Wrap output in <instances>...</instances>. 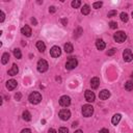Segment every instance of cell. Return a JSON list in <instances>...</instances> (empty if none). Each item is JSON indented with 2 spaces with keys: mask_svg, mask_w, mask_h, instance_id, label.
<instances>
[{
  "mask_svg": "<svg viewBox=\"0 0 133 133\" xmlns=\"http://www.w3.org/2000/svg\"><path fill=\"white\" fill-rule=\"evenodd\" d=\"M28 100H29V102H30L31 104H38V103L42 101V96H41L40 93L33 92V93H31L30 95H29Z\"/></svg>",
  "mask_w": 133,
  "mask_h": 133,
  "instance_id": "obj_1",
  "label": "cell"
},
{
  "mask_svg": "<svg viewBox=\"0 0 133 133\" xmlns=\"http://www.w3.org/2000/svg\"><path fill=\"white\" fill-rule=\"evenodd\" d=\"M113 38H114V41L117 42V43H124L127 38V36L124 31H117V32L114 33Z\"/></svg>",
  "mask_w": 133,
  "mask_h": 133,
  "instance_id": "obj_2",
  "label": "cell"
},
{
  "mask_svg": "<svg viewBox=\"0 0 133 133\" xmlns=\"http://www.w3.org/2000/svg\"><path fill=\"white\" fill-rule=\"evenodd\" d=\"M38 71L40 73H44L48 70V62L45 60V59H40L38 61Z\"/></svg>",
  "mask_w": 133,
  "mask_h": 133,
  "instance_id": "obj_3",
  "label": "cell"
},
{
  "mask_svg": "<svg viewBox=\"0 0 133 133\" xmlns=\"http://www.w3.org/2000/svg\"><path fill=\"white\" fill-rule=\"evenodd\" d=\"M93 113H94V107L92 105H88V104L83 105V107H82V114L83 115L88 117V116H92Z\"/></svg>",
  "mask_w": 133,
  "mask_h": 133,
  "instance_id": "obj_4",
  "label": "cell"
},
{
  "mask_svg": "<svg viewBox=\"0 0 133 133\" xmlns=\"http://www.w3.org/2000/svg\"><path fill=\"white\" fill-rule=\"evenodd\" d=\"M78 65V61L75 57H70L68 59V61L66 62V68L68 70H73V69H75Z\"/></svg>",
  "mask_w": 133,
  "mask_h": 133,
  "instance_id": "obj_5",
  "label": "cell"
},
{
  "mask_svg": "<svg viewBox=\"0 0 133 133\" xmlns=\"http://www.w3.org/2000/svg\"><path fill=\"white\" fill-rule=\"evenodd\" d=\"M123 58H124V60L126 62L132 61V59H133V54H132V51L130 50V49H126V50L123 52Z\"/></svg>",
  "mask_w": 133,
  "mask_h": 133,
  "instance_id": "obj_6",
  "label": "cell"
},
{
  "mask_svg": "<svg viewBox=\"0 0 133 133\" xmlns=\"http://www.w3.org/2000/svg\"><path fill=\"white\" fill-rule=\"evenodd\" d=\"M58 115H59V117L62 121H68L71 117V112L68 109H61L59 113H58Z\"/></svg>",
  "mask_w": 133,
  "mask_h": 133,
  "instance_id": "obj_7",
  "label": "cell"
},
{
  "mask_svg": "<svg viewBox=\"0 0 133 133\" xmlns=\"http://www.w3.org/2000/svg\"><path fill=\"white\" fill-rule=\"evenodd\" d=\"M59 104L62 107H68L69 105L71 104V98L69 97V96H62V97H60Z\"/></svg>",
  "mask_w": 133,
  "mask_h": 133,
  "instance_id": "obj_8",
  "label": "cell"
},
{
  "mask_svg": "<svg viewBox=\"0 0 133 133\" xmlns=\"http://www.w3.org/2000/svg\"><path fill=\"white\" fill-rule=\"evenodd\" d=\"M60 54H61V49L58 47V46H53L51 48L50 55L52 57H58V56H60Z\"/></svg>",
  "mask_w": 133,
  "mask_h": 133,
  "instance_id": "obj_9",
  "label": "cell"
},
{
  "mask_svg": "<svg viewBox=\"0 0 133 133\" xmlns=\"http://www.w3.org/2000/svg\"><path fill=\"white\" fill-rule=\"evenodd\" d=\"M84 97H85V100H86L87 102H94V101H95V98H96L94 92H92V91H90V90L85 91Z\"/></svg>",
  "mask_w": 133,
  "mask_h": 133,
  "instance_id": "obj_10",
  "label": "cell"
},
{
  "mask_svg": "<svg viewBox=\"0 0 133 133\" xmlns=\"http://www.w3.org/2000/svg\"><path fill=\"white\" fill-rule=\"evenodd\" d=\"M17 84H18V82L16 80L11 79V80H8L6 82V88L8 91H13V90H15V88L17 87Z\"/></svg>",
  "mask_w": 133,
  "mask_h": 133,
  "instance_id": "obj_11",
  "label": "cell"
},
{
  "mask_svg": "<svg viewBox=\"0 0 133 133\" xmlns=\"http://www.w3.org/2000/svg\"><path fill=\"white\" fill-rule=\"evenodd\" d=\"M109 97H110V92L107 91V90H103L99 94V98L101 100H107Z\"/></svg>",
  "mask_w": 133,
  "mask_h": 133,
  "instance_id": "obj_12",
  "label": "cell"
},
{
  "mask_svg": "<svg viewBox=\"0 0 133 133\" xmlns=\"http://www.w3.org/2000/svg\"><path fill=\"white\" fill-rule=\"evenodd\" d=\"M100 85V79L98 77H94L92 78V80H91V86L92 88H94V90H96V88H98Z\"/></svg>",
  "mask_w": 133,
  "mask_h": 133,
  "instance_id": "obj_13",
  "label": "cell"
},
{
  "mask_svg": "<svg viewBox=\"0 0 133 133\" xmlns=\"http://www.w3.org/2000/svg\"><path fill=\"white\" fill-rule=\"evenodd\" d=\"M21 32H22V34H24L25 37H30L31 36V28L29 27L28 25H25L24 27H22V29H21Z\"/></svg>",
  "mask_w": 133,
  "mask_h": 133,
  "instance_id": "obj_14",
  "label": "cell"
},
{
  "mask_svg": "<svg viewBox=\"0 0 133 133\" xmlns=\"http://www.w3.org/2000/svg\"><path fill=\"white\" fill-rule=\"evenodd\" d=\"M18 72H19V69H18V66L16 65V63H14L13 65V67H12V69L11 70H8V75L9 76H16L17 74H18Z\"/></svg>",
  "mask_w": 133,
  "mask_h": 133,
  "instance_id": "obj_15",
  "label": "cell"
},
{
  "mask_svg": "<svg viewBox=\"0 0 133 133\" xmlns=\"http://www.w3.org/2000/svg\"><path fill=\"white\" fill-rule=\"evenodd\" d=\"M105 46L106 45H105V43L103 42V40H100V38H99V40L96 41V47H97L98 50H104Z\"/></svg>",
  "mask_w": 133,
  "mask_h": 133,
  "instance_id": "obj_16",
  "label": "cell"
},
{
  "mask_svg": "<svg viewBox=\"0 0 133 133\" xmlns=\"http://www.w3.org/2000/svg\"><path fill=\"white\" fill-rule=\"evenodd\" d=\"M121 119H122V115L120 114V113H116V114H114V115L112 116L111 123H112L113 125H115V126H116L117 124H119V122L121 121Z\"/></svg>",
  "mask_w": 133,
  "mask_h": 133,
  "instance_id": "obj_17",
  "label": "cell"
},
{
  "mask_svg": "<svg viewBox=\"0 0 133 133\" xmlns=\"http://www.w3.org/2000/svg\"><path fill=\"white\" fill-rule=\"evenodd\" d=\"M37 48L38 49V51H41V52H44V51L46 50L45 44H44V42H42V41L37 42Z\"/></svg>",
  "mask_w": 133,
  "mask_h": 133,
  "instance_id": "obj_18",
  "label": "cell"
},
{
  "mask_svg": "<svg viewBox=\"0 0 133 133\" xmlns=\"http://www.w3.org/2000/svg\"><path fill=\"white\" fill-rule=\"evenodd\" d=\"M9 60V54L7 52L3 53L2 54V57H1V62L3 63V65H5V63H7Z\"/></svg>",
  "mask_w": 133,
  "mask_h": 133,
  "instance_id": "obj_19",
  "label": "cell"
},
{
  "mask_svg": "<svg viewBox=\"0 0 133 133\" xmlns=\"http://www.w3.org/2000/svg\"><path fill=\"white\" fill-rule=\"evenodd\" d=\"M22 116H23V120H25V121H27V122H29V121L31 120V114H30V112L27 111V110H25V111L23 112Z\"/></svg>",
  "mask_w": 133,
  "mask_h": 133,
  "instance_id": "obj_20",
  "label": "cell"
},
{
  "mask_svg": "<svg viewBox=\"0 0 133 133\" xmlns=\"http://www.w3.org/2000/svg\"><path fill=\"white\" fill-rule=\"evenodd\" d=\"M73 50H74V48H73V46L71 45L70 43L65 44V51H66L67 53H72Z\"/></svg>",
  "mask_w": 133,
  "mask_h": 133,
  "instance_id": "obj_21",
  "label": "cell"
},
{
  "mask_svg": "<svg viewBox=\"0 0 133 133\" xmlns=\"http://www.w3.org/2000/svg\"><path fill=\"white\" fill-rule=\"evenodd\" d=\"M90 12H91V8H90V6H88L87 4L83 5V7L81 8V14L82 15H88V14H90Z\"/></svg>",
  "mask_w": 133,
  "mask_h": 133,
  "instance_id": "obj_22",
  "label": "cell"
},
{
  "mask_svg": "<svg viewBox=\"0 0 133 133\" xmlns=\"http://www.w3.org/2000/svg\"><path fill=\"white\" fill-rule=\"evenodd\" d=\"M14 55L16 58H18V59H21V57H22V53H21V50L20 49H14Z\"/></svg>",
  "mask_w": 133,
  "mask_h": 133,
  "instance_id": "obj_23",
  "label": "cell"
},
{
  "mask_svg": "<svg viewBox=\"0 0 133 133\" xmlns=\"http://www.w3.org/2000/svg\"><path fill=\"white\" fill-rule=\"evenodd\" d=\"M125 88L127 91H133V81L129 80L125 83Z\"/></svg>",
  "mask_w": 133,
  "mask_h": 133,
  "instance_id": "obj_24",
  "label": "cell"
},
{
  "mask_svg": "<svg viewBox=\"0 0 133 133\" xmlns=\"http://www.w3.org/2000/svg\"><path fill=\"white\" fill-rule=\"evenodd\" d=\"M71 5H72L73 8H78L81 5V1H80V0H74V1H72Z\"/></svg>",
  "mask_w": 133,
  "mask_h": 133,
  "instance_id": "obj_25",
  "label": "cell"
},
{
  "mask_svg": "<svg viewBox=\"0 0 133 133\" xmlns=\"http://www.w3.org/2000/svg\"><path fill=\"white\" fill-rule=\"evenodd\" d=\"M120 18L123 22H128V20H129V17H128V15L126 13H121Z\"/></svg>",
  "mask_w": 133,
  "mask_h": 133,
  "instance_id": "obj_26",
  "label": "cell"
},
{
  "mask_svg": "<svg viewBox=\"0 0 133 133\" xmlns=\"http://www.w3.org/2000/svg\"><path fill=\"white\" fill-rule=\"evenodd\" d=\"M102 4H103V3L100 2V1H99V2H95V3L93 4V7H94V8H96V9H98V8H100V7L102 6Z\"/></svg>",
  "mask_w": 133,
  "mask_h": 133,
  "instance_id": "obj_27",
  "label": "cell"
},
{
  "mask_svg": "<svg viewBox=\"0 0 133 133\" xmlns=\"http://www.w3.org/2000/svg\"><path fill=\"white\" fill-rule=\"evenodd\" d=\"M109 27H110L111 29H115V28L117 27V23L114 22V21H111V22L109 23Z\"/></svg>",
  "mask_w": 133,
  "mask_h": 133,
  "instance_id": "obj_28",
  "label": "cell"
},
{
  "mask_svg": "<svg viewBox=\"0 0 133 133\" xmlns=\"http://www.w3.org/2000/svg\"><path fill=\"white\" fill-rule=\"evenodd\" d=\"M115 52H116V49H115V48H111L110 50L107 52V55H108V56H111V55H113V54H114Z\"/></svg>",
  "mask_w": 133,
  "mask_h": 133,
  "instance_id": "obj_29",
  "label": "cell"
},
{
  "mask_svg": "<svg viewBox=\"0 0 133 133\" xmlns=\"http://www.w3.org/2000/svg\"><path fill=\"white\" fill-rule=\"evenodd\" d=\"M58 133H69V130L66 127H61V128H59V130H58Z\"/></svg>",
  "mask_w": 133,
  "mask_h": 133,
  "instance_id": "obj_30",
  "label": "cell"
},
{
  "mask_svg": "<svg viewBox=\"0 0 133 133\" xmlns=\"http://www.w3.org/2000/svg\"><path fill=\"white\" fill-rule=\"evenodd\" d=\"M115 15H116V11H110V12H108L107 17H108V18H111V17H113V16H115Z\"/></svg>",
  "mask_w": 133,
  "mask_h": 133,
  "instance_id": "obj_31",
  "label": "cell"
},
{
  "mask_svg": "<svg viewBox=\"0 0 133 133\" xmlns=\"http://www.w3.org/2000/svg\"><path fill=\"white\" fill-rule=\"evenodd\" d=\"M21 97H22L21 94H20V93H17L16 95H15V99H16L17 101H20V100H21Z\"/></svg>",
  "mask_w": 133,
  "mask_h": 133,
  "instance_id": "obj_32",
  "label": "cell"
},
{
  "mask_svg": "<svg viewBox=\"0 0 133 133\" xmlns=\"http://www.w3.org/2000/svg\"><path fill=\"white\" fill-rule=\"evenodd\" d=\"M0 15H1V18H0V22H3L4 19H5V15H4V13L1 11L0 12Z\"/></svg>",
  "mask_w": 133,
  "mask_h": 133,
  "instance_id": "obj_33",
  "label": "cell"
},
{
  "mask_svg": "<svg viewBox=\"0 0 133 133\" xmlns=\"http://www.w3.org/2000/svg\"><path fill=\"white\" fill-rule=\"evenodd\" d=\"M49 12H50L51 14L55 13V12H56V8H55V6H50V7H49Z\"/></svg>",
  "mask_w": 133,
  "mask_h": 133,
  "instance_id": "obj_34",
  "label": "cell"
},
{
  "mask_svg": "<svg viewBox=\"0 0 133 133\" xmlns=\"http://www.w3.org/2000/svg\"><path fill=\"white\" fill-rule=\"evenodd\" d=\"M61 23H62L63 26H66L68 24V20H67V19H61Z\"/></svg>",
  "mask_w": 133,
  "mask_h": 133,
  "instance_id": "obj_35",
  "label": "cell"
},
{
  "mask_svg": "<svg viewBox=\"0 0 133 133\" xmlns=\"http://www.w3.org/2000/svg\"><path fill=\"white\" fill-rule=\"evenodd\" d=\"M99 133H109V131H108L107 129H105V128H103V129H101L100 130V132Z\"/></svg>",
  "mask_w": 133,
  "mask_h": 133,
  "instance_id": "obj_36",
  "label": "cell"
},
{
  "mask_svg": "<svg viewBox=\"0 0 133 133\" xmlns=\"http://www.w3.org/2000/svg\"><path fill=\"white\" fill-rule=\"evenodd\" d=\"M21 133H31V131L29 130V129H27V128H26V129H23V130L21 131Z\"/></svg>",
  "mask_w": 133,
  "mask_h": 133,
  "instance_id": "obj_37",
  "label": "cell"
},
{
  "mask_svg": "<svg viewBox=\"0 0 133 133\" xmlns=\"http://www.w3.org/2000/svg\"><path fill=\"white\" fill-rule=\"evenodd\" d=\"M31 22H32L33 25H37V24H38V22H37V20H36V18H32V19H31Z\"/></svg>",
  "mask_w": 133,
  "mask_h": 133,
  "instance_id": "obj_38",
  "label": "cell"
},
{
  "mask_svg": "<svg viewBox=\"0 0 133 133\" xmlns=\"http://www.w3.org/2000/svg\"><path fill=\"white\" fill-rule=\"evenodd\" d=\"M48 133H57V132H56V130H55V129H49Z\"/></svg>",
  "mask_w": 133,
  "mask_h": 133,
  "instance_id": "obj_39",
  "label": "cell"
},
{
  "mask_svg": "<svg viewBox=\"0 0 133 133\" xmlns=\"http://www.w3.org/2000/svg\"><path fill=\"white\" fill-rule=\"evenodd\" d=\"M76 126H78V123H77V122H74V123H73V125H72V127H73V128H75Z\"/></svg>",
  "mask_w": 133,
  "mask_h": 133,
  "instance_id": "obj_40",
  "label": "cell"
},
{
  "mask_svg": "<svg viewBox=\"0 0 133 133\" xmlns=\"http://www.w3.org/2000/svg\"><path fill=\"white\" fill-rule=\"evenodd\" d=\"M74 133H83L81 130H77V131H75V132H74Z\"/></svg>",
  "mask_w": 133,
  "mask_h": 133,
  "instance_id": "obj_41",
  "label": "cell"
},
{
  "mask_svg": "<svg viewBox=\"0 0 133 133\" xmlns=\"http://www.w3.org/2000/svg\"><path fill=\"white\" fill-rule=\"evenodd\" d=\"M131 15H132V18H133V12H132V14H131Z\"/></svg>",
  "mask_w": 133,
  "mask_h": 133,
  "instance_id": "obj_42",
  "label": "cell"
}]
</instances>
